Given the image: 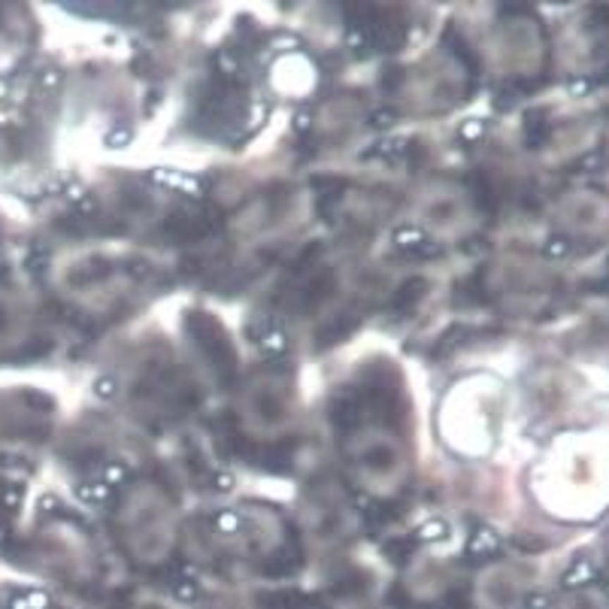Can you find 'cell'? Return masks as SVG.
Instances as JSON below:
<instances>
[{
    "label": "cell",
    "mask_w": 609,
    "mask_h": 609,
    "mask_svg": "<svg viewBox=\"0 0 609 609\" xmlns=\"http://www.w3.org/2000/svg\"><path fill=\"white\" fill-rule=\"evenodd\" d=\"M606 591H609V582H606Z\"/></svg>",
    "instance_id": "2"
},
{
    "label": "cell",
    "mask_w": 609,
    "mask_h": 609,
    "mask_svg": "<svg viewBox=\"0 0 609 609\" xmlns=\"http://www.w3.org/2000/svg\"><path fill=\"white\" fill-rule=\"evenodd\" d=\"M567 249H570V240H567V237H552L549 246H546V255H549V258H561V255H567Z\"/></svg>",
    "instance_id": "1"
}]
</instances>
